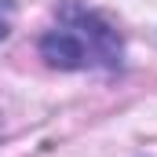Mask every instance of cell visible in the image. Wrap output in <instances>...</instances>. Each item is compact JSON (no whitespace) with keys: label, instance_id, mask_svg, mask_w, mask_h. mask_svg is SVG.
<instances>
[{"label":"cell","instance_id":"obj_1","mask_svg":"<svg viewBox=\"0 0 157 157\" xmlns=\"http://www.w3.org/2000/svg\"><path fill=\"white\" fill-rule=\"evenodd\" d=\"M62 26L77 29L88 51H91V62H102L106 70H117L121 59H124V44H121V33L99 15V11H88L80 4H62Z\"/></svg>","mask_w":157,"mask_h":157},{"label":"cell","instance_id":"obj_2","mask_svg":"<svg viewBox=\"0 0 157 157\" xmlns=\"http://www.w3.org/2000/svg\"><path fill=\"white\" fill-rule=\"evenodd\" d=\"M37 48H40V59L48 66H55V70H84V66H91V51H88L84 37L77 29H70V26L48 29Z\"/></svg>","mask_w":157,"mask_h":157},{"label":"cell","instance_id":"obj_3","mask_svg":"<svg viewBox=\"0 0 157 157\" xmlns=\"http://www.w3.org/2000/svg\"><path fill=\"white\" fill-rule=\"evenodd\" d=\"M11 11H15V0H0V40L11 33Z\"/></svg>","mask_w":157,"mask_h":157}]
</instances>
